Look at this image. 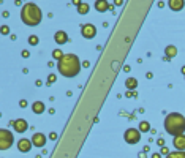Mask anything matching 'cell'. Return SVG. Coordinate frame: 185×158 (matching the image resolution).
Masks as SVG:
<instances>
[{"instance_id":"cell-1","label":"cell","mask_w":185,"mask_h":158,"mask_svg":"<svg viewBox=\"0 0 185 158\" xmlns=\"http://www.w3.org/2000/svg\"><path fill=\"white\" fill-rule=\"evenodd\" d=\"M57 70L65 78H75V76H78L79 71H81V62H79L78 55L65 54L57 62Z\"/></svg>"},{"instance_id":"cell-2","label":"cell","mask_w":185,"mask_h":158,"mask_svg":"<svg viewBox=\"0 0 185 158\" xmlns=\"http://www.w3.org/2000/svg\"><path fill=\"white\" fill-rule=\"evenodd\" d=\"M164 130L172 136H179L185 131V117L179 112H171L164 119Z\"/></svg>"},{"instance_id":"cell-3","label":"cell","mask_w":185,"mask_h":158,"mask_svg":"<svg viewBox=\"0 0 185 158\" xmlns=\"http://www.w3.org/2000/svg\"><path fill=\"white\" fill-rule=\"evenodd\" d=\"M21 17H22V22H24V24L33 27V25H38L41 22L43 14H41V10H40L38 5L25 3L24 7H22V10H21Z\"/></svg>"},{"instance_id":"cell-4","label":"cell","mask_w":185,"mask_h":158,"mask_svg":"<svg viewBox=\"0 0 185 158\" xmlns=\"http://www.w3.org/2000/svg\"><path fill=\"white\" fill-rule=\"evenodd\" d=\"M13 144V134L8 130H0V149L2 150H7L11 147Z\"/></svg>"},{"instance_id":"cell-5","label":"cell","mask_w":185,"mask_h":158,"mask_svg":"<svg viewBox=\"0 0 185 158\" xmlns=\"http://www.w3.org/2000/svg\"><path fill=\"white\" fill-rule=\"evenodd\" d=\"M123 139H125V142H128V144H136L141 139V131L136 130V128H128V130L123 133Z\"/></svg>"},{"instance_id":"cell-6","label":"cell","mask_w":185,"mask_h":158,"mask_svg":"<svg viewBox=\"0 0 185 158\" xmlns=\"http://www.w3.org/2000/svg\"><path fill=\"white\" fill-rule=\"evenodd\" d=\"M81 33H82V37L84 38H93L96 35V29H95V25H92V24H84L82 25V29H81Z\"/></svg>"},{"instance_id":"cell-7","label":"cell","mask_w":185,"mask_h":158,"mask_svg":"<svg viewBox=\"0 0 185 158\" xmlns=\"http://www.w3.org/2000/svg\"><path fill=\"white\" fill-rule=\"evenodd\" d=\"M172 145H174V147L177 149V150L185 152V136H184V134L174 136V139H172Z\"/></svg>"},{"instance_id":"cell-8","label":"cell","mask_w":185,"mask_h":158,"mask_svg":"<svg viewBox=\"0 0 185 158\" xmlns=\"http://www.w3.org/2000/svg\"><path fill=\"white\" fill-rule=\"evenodd\" d=\"M32 144L37 145V147H43L46 144V136L43 133H35L32 136Z\"/></svg>"},{"instance_id":"cell-9","label":"cell","mask_w":185,"mask_h":158,"mask_svg":"<svg viewBox=\"0 0 185 158\" xmlns=\"http://www.w3.org/2000/svg\"><path fill=\"white\" fill-rule=\"evenodd\" d=\"M13 127H14V130H16L17 133H24V131H27L29 123L24 120V119H17V120L13 122Z\"/></svg>"},{"instance_id":"cell-10","label":"cell","mask_w":185,"mask_h":158,"mask_svg":"<svg viewBox=\"0 0 185 158\" xmlns=\"http://www.w3.org/2000/svg\"><path fill=\"white\" fill-rule=\"evenodd\" d=\"M168 5H169V8H171L172 11H180L182 8H184L185 2L184 0H169Z\"/></svg>"},{"instance_id":"cell-11","label":"cell","mask_w":185,"mask_h":158,"mask_svg":"<svg viewBox=\"0 0 185 158\" xmlns=\"http://www.w3.org/2000/svg\"><path fill=\"white\" fill-rule=\"evenodd\" d=\"M32 147V141H29V139H21L19 142H17V149H19L21 152H29Z\"/></svg>"},{"instance_id":"cell-12","label":"cell","mask_w":185,"mask_h":158,"mask_svg":"<svg viewBox=\"0 0 185 158\" xmlns=\"http://www.w3.org/2000/svg\"><path fill=\"white\" fill-rule=\"evenodd\" d=\"M54 38H55V43H57V44H65V43L68 41V35H67L65 32H62V30H59Z\"/></svg>"},{"instance_id":"cell-13","label":"cell","mask_w":185,"mask_h":158,"mask_svg":"<svg viewBox=\"0 0 185 158\" xmlns=\"http://www.w3.org/2000/svg\"><path fill=\"white\" fill-rule=\"evenodd\" d=\"M95 8L103 13V11H108V10H109V3H108L106 0H98V2H95Z\"/></svg>"},{"instance_id":"cell-14","label":"cell","mask_w":185,"mask_h":158,"mask_svg":"<svg viewBox=\"0 0 185 158\" xmlns=\"http://www.w3.org/2000/svg\"><path fill=\"white\" fill-rule=\"evenodd\" d=\"M32 109H33L35 114H41V112H45V104L41 103V101H35L32 104Z\"/></svg>"},{"instance_id":"cell-15","label":"cell","mask_w":185,"mask_h":158,"mask_svg":"<svg viewBox=\"0 0 185 158\" xmlns=\"http://www.w3.org/2000/svg\"><path fill=\"white\" fill-rule=\"evenodd\" d=\"M125 86H127L128 90H133V89H136V87H138V81L134 78H128L127 81H125Z\"/></svg>"},{"instance_id":"cell-16","label":"cell","mask_w":185,"mask_h":158,"mask_svg":"<svg viewBox=\"0 0 185 158\" xmlns=\"http://www.w3.org/2000/svg\"><path fill=\"white\" fill-rule=\"evenodd\" d=\"M166 158H185V152H180V150L169 152V153L166 155Z\"/></svg>"},{"instance_id":"cell-17","label":"cell","mask_w":185,"mask_h":158,"mask_svg":"<svg viewBox=\"0 0 185 158\" xmlns=\"http://www.w3.org/2000/svg\"><path fill=\"white\" fill-rule=\"evenodd\" d=\"M176 54H177V49H176V46H168V48H166V57H168V58L176 57Z\"/></svg>"},{"instance_id":"cell-18","label":"cell","mask_w":185,"mask_h":158,"mask_svg":"<svg viewBox=\"0 0 185 158\" xmlns=\"http://www.w3.org/2000/svg\"><path fill=\"white\" fill-rule=\"evenodd\" d=\"M150 130V125H149V122H141L139 123V131H142V133H146V131Z\"/></svg>"},{"instance_id":"cell-19","label":"cell","mask_w":185,"mask_h":158,"mask_svg":"<svg viewBox=\"0 0 185 158\" xmlns=\"http://www.w3.org/2000/svg\"><path fill=\"white\" fill-rule=\"evenodd\" d=\"M78 11H79V14H86L87 11H89V5H86V3H81L78 7Z\"/></svg>"},{"instance_id":"cell-20","label":"cell","mask_w":185,"mask_h":158,"mask_svg":"<svg viewBox=\"0 0 185 158\" xmlns=\"http://www.w3.org/2000/svg\"><path fill=\"white\" fill-rule=\"evenodd\" d=\"M38 37H35V35H32V37H29V44L30 46H35V44H38Z\"/></svg>"},{"instance_id":"cell-21","label":"cell","mask_w":185,"mask_h":158,"mask_svg":"<svg viewBox=\"0 0 185 158\" xmlns=\"http://www.w3.org/2000/svg\"><path fill=\"white\" fill-rule=\"evenodd\" d=\"M52 55H54V58H59V60H60V58L63 57L65 54H62V51H60V49H55V51L52 52Z\"/></svg>"},{"instance_id":"cell-22","label":"cell","mask_w":185,"mask_h":158,"mask_svg":"<svg viewBox=\"0 0 185 158\" xmlns=\"http://www.w3.org/2000/svg\"><path fill=\"white\" fill-rule=\"evenodd\" d=\"M55 81V74H49V78H48V86L49 84H52Z\"/></svg>"},{"instance_id":"cell-23","label":"cell","mask_w":185,"mask_h":158,"mask_svg":"<svg viewBox=\"0 0 185 158\" xmlns=\"http://www.w3.org/2000/svg\"><path fill=\"white\" fill-rule=\"evenodd\" d=\"M160 153H161V155H168V153H169V150H168V149H166V147L163 145V147L160 149Z\"/></svg>"},{"instance_id":"cell-24","label":"cell","mask_w":185,"mask_h":158,"mask_svg":"<svg viewBox=\"0 0 185 158\" xmlns=\"http://www.w3.org/2000/svg\"><path fill=\"white\" fill-rule=\"evenodd\" d=\"M2 33H3V35L8 33V27H7V25H3V27H2Z\"/></svg>"},{"instance_id":"cell-25","label":"cell","mask_w":185,"mask_h":158,"mask_svg":"<svg viewBox=\"0 0 185 158\" xmlns=\"http://www.w3.org/2000/svg\"><path fill=\"white\" fill-rule=\"evenodd\" d=\"M19 104H21V106H22V108H25V104H27V101H25V100H22Z\"/></svg>"},{"instance_id":"cell-26","label":"cell","mask_w":185,"mask_h":158,"mask_svg":"<svg viewBox=\"0 0 185 158\" xmlns=\"http://www.w3.org/2000/svg\"><path fill=\"white\" fill-rule=\"evenodd\" d=\"M160 155H161V153H154V155H152V158H161Z\"/></svg>"},{"instance_id":"cell-27","label":"cell","mask_w":185,"mask_h":158,"mask_svg":"<svg viewBox=\"0 0 185 158\" xmlns=\"http://www.w3.org/2000/svg\"><path fill=\"white\" fill-rule=\"evenodd\" d=\"M182 73H184V74H185V66H184V68H182Z\"/></svg>"}]
</instances>
